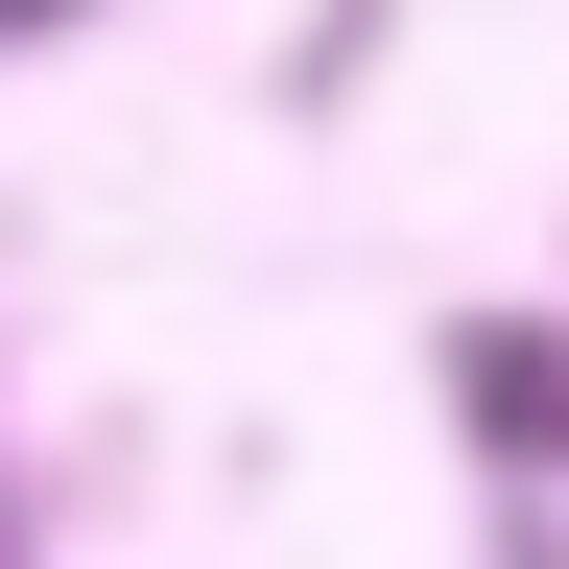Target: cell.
I'll list each match as a JSON object with an SVG mask.
<instances>
[{"label": "cell", "instance_id": "cell-1", "mask_svg": "<svg viewBox=\"0 0 569 569\" xmlns=\"http://www.w3.org/2000/svg\"><path fill=\"white\" fill-rule=\"evenodd\" d=\"M0 24H71V0H0Z\"/></svg>", "mask_w": 569, "mask_h": 569}, {"label": "cell", "instance_id": "cell-2", "mask_svg": "<svg viewBox=\"0 0 569 569\" xmlns=\"http://www.w3.org/2000/svg\"><path fill=\"white\" fill-rule=\"evenodd\" d=\"M0 569H24V546H0Z\"/></svg>", "mask_w": 569, "mask_h": 569}]
</instances>
